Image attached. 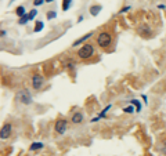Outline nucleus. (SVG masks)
I'll return each mask as SVG.
<instances>
[{"label":"nucleus","instance_id":"1","mask_svg":"<svg viewBox=\"0 0 166 156\" xmlns=\"http://www.w3.org/2000/svg\"><path fill=\"white\" fill-rule=\"evenodd\" d=\"M93 54H94L93 44H84V46L78 51V55H79V58H82V59H89L90 57H93Z\"/></svg>","mask_w":166,"mask_h":156},{"label":"nucleus","instance_id":"2","mask_svg":"<svg viewBox=\"0 0 166 156\" xmlns=\"http://www.w3.org/2000/svg\"><path fill=\"white\" fill-rule=\"evenodd\" d=\"M111 42H112V36L109 35L108 32H101L97 36V44L100 46V47H102V48L108 47L109 44H111Z\"/></svg>","mask_w":166,"mask_h":156},{"label":"nucleus","instance_id":"3","mask_svg":"<svg viewBox=\"0 0 166 156\" xmlns=\"http://www.w3.org/2000/svg\"><path fill=\"white\" fill-rule=\"evenodd\" d=\"M17 100H18L21 104H24V105H29V104H32V95H31V93H29L28 90H19L18 93H17Z\"/></svg>","mask_w":166,"mask_h":156},{"label":"nucleus","instance_id":"4","mask_svg":"<svg viewBox=\"0 0 166 156\" xmlns=\"http://www.w3.org/2000/svg\"><path fill=\"white\" fill-rule=\"evenodd\" d=\"M67 127H68V123H67V120L60 119V120H57V122H55L54 130H55V133H57V134L62 135L65 131H67Z\"/></svg>","mask_w":166,"mask_h":156},{"label":"nucleus","instance_id":"5","mask_svg":"<svg viewBox=\"0 0 166 156\" xmlns=\"http://www.w3.org/2000/svg\"><path fill=\"white\" fill-rule=\"evenodd\" d=\"M43 82H44V77L42 76V75H33V77H32V86H33V88H36V90L42 88Z\"/></svg>","mask_w":166,"mask_h":156},{"label":"nucleus","instance_id":"6","mask_svg":"<svg viewBox=\"0 0 166 156\" xmlns=\"http://www.w3.org/2000/svg\"><path fill=\"white\" fill-rule=\"evenodd\" d=\"M11 135V124H4L1 127V131H0V138L1 140H7L8 137Z\"/></svg>","mask_w":166,"mask_h":156},{"label":"nucleus","instance_id":"7","mask_svg":"<svg viewBox=\"0 0 166 156\" xmlns=\"http://www.w3.org/2000/svg\"><path fill=\"white\" fill-rule=\"evenodd\" d=\"M93 36V32H89V33H86V35H84V36H82V37H79V39L78 40H75V42H73V47H76V46H79V44H82V43H84V42H86L87 39H90V37Z\"/></svg>","mask_w":166,"mask_h":156},{"label":"nucleus","instance_id":"8","mask_svg":"<svg viewBox=\"0 0 166 156\" xmlns=\"http://www.w3.org/2000/svg\"><path fill=\"white\" fill-rule=\"evenodd\" d=\"M138 33L140 35H143V36H148V35H151V28L148 25H145V24H143V25L138 26Z\"/></svg>","mask_w":166,"mask_h":156},{"label":"nucleus","instance_id":"9","mask_svg":"<svg viewBox=\"0 0 166 156\" xmlns=\"http://www.w3.org/2000/svg\"><path fill=\"white\" fill-rule=\"evenodd\" d=\"M83 122V113H80V112H75L72 115V123L73 124H79V123H82Z\"/></svg>","mask_w":166,"mask_h":156},{"label":"nucleus","instance_id":"10","mask_svg":"<svg viewBox=\"0 0 166 156\" xmlns=\"http://www.w3.org/2000/svg\"><path fill=\"white\" fill-rule=\"evenodd\" d=\"M101 8L102 7H101V6H98V4H97V6H91V7H90V14L96 17V15H98V13L101 11Z\"/></svg>","mask_w":166,"mask_h":156},{"label":"nucleus","instance_id":"11","mask_svg":"<svg viewBox=\"0 0 166 156\" xmlns=\"http://www.w3.org/2000/svg\"><path fill=\"white\" fill-rule=\"evenodd\" d=\"M15 14H17V17H24L25 15V8L22 7V6H19V7H17V10H15Z\"/></svg>","mask_w":166,"mask_h":156},{"label":"nucleus","instance_id":"12","mask_svg":"<svg viewBox=\"0 0 166 156\" xmlns=\"http://www.w3.org/2000/svg\"><path fill=\"white\" fill-rule=\"evenodd\" d=\"M43 148V144L42 142H33L32 145H31V151H37V149H42Z\"/></svg>","mask_w":166,"mask_h":156},{"label":"nucleus","instance_id":"13","mask_svg":"<svg viewBox=\"0 0 166 156\" xmlns=\"http://www.w3.org/2000/svg\"><path fill=\"white\" fill-rule=\"evenodd\" d=\"M71 4H72V0H64V1H62V10L68 11L69 7H71Z\"/></svg>","mask_w":166,"mask_h":156},{"label":"nucleus","instance_id":"14","mask_svg":"<svg viewBox=\"0 0 166 156\" xmlns=\"http://www.w3.org/2000/svg\"><path fill=\"white\" fill-rule=\"evenodd\" d=\"M130 104L136 106V112H140L141 111V104L137 101V100H130Z\"/></svg>","mask_w":166,"mask_h":156},{"label":"nucleus","instance_id":"15","mask_svg":"<svg viewBox=\"0 0 166 156\" xmlns=\"http://www.w3.org/2000/svg\"><path fill=\"white\" fill-rule=\"evenodd\" d=\"M43 22H42V21H37L36 22V25H35V29H33V32H35V33H37V32H40V30H42V29H43Z\"/></svg>","mask_w":166,"mask_h":156},{"label":"nucleus","instance_id":"16","mask_svg":"<svg viewBox=\"0 0 166 156\" xmlns=\"http://www.w3.org/2000/svg\"><path fill=\"white\" fill-rule=\"evenodd\" d=\"M28 21H29V15L28 14H25L24 17H21V18H19V24H21V25H25Z\"/></svg>","mask_w":166,"mask_h":156},{"label":"nucleus","instance_id":"17","mask_svg":"<svg viewBox=\"0 0 166 156\" xmlns=\"http://www.w3.org/2000/svg\"><path fill=\"white\" fill-rule=\"evenodd\" d=\"M57 17V13L55 11H49L47 13V19H53V18H55Z\"/></svg>","mask_w":166,"mask_h":156},{"label":"nucleus","instance_id":"18","mask_svg":"<svg viewBox=\"0 0 166 156\" xmlns=\"http://www.w3.org/2000/svg\"><path fill=\"white\" fill-rule=\"evenodd\" d=\"M133 106H134V105H129V106H126V108L123 109V111H125V112H126V113H133L134 111H136V109H134Z\"/></svg>","mask_w":166,"mask_h":156},{"label":"nucleus","instance_id":"19","mask_svg":"<svg viewBox=\"0 0 166 156\" xmlns=\"http://www.w3.org/2000/svg\"><path fill=\"white\" fill-rule=\"evenodd\" d=\"M109 108H111V105H108V106H107V108H105V109H102V112L100 113L98 116H100V117H104L105 115H107V112H108V109H109Z\"/></svg>","mask_w":166,"mask_h":156},{"label":"nucleus","instance_id":"20","mask_svg":"<svg viewBox=\"0 0 166 156\" xmlns=\"http://www.w3.org/2000/svg\"><path fill=\"white\" fill-rule=\"evenodd\" d=\"M36 14H37V11H36V10H32V11H31V13H29V21L35 18V17H36Z\"/></svg>","mask_w":166,"mask_h":156},{"label":"nucleus","instance_id":"21","mask_svg":"<svg viewBox=\"0 0 166 156\" xmlns=\"http://www.w3.org/2000/svg\"><path fill=\"white\" fill-rule=\"evenodd\" d=\"M44 1H46V0H33V4H35V6H42Z\"/></svg>","mask_w":166,"mask_h":156},{"label":"nucleus","instance_id":"22","mask_svg":"<svg viewBox=\"0 0 166 156\" xmlns=\"http://www.w3.org/2000/svg\"><path fill=\"white\" fill-rule=\"evenodd\" d=\"M161 149H162V152L165 153V156H166V142H163V144H162V148H161Z\"/></svg>","mask_w":166,"mask_h":156},{"label":"nucleus","instance_id":"23","mask_svg":"<svg viewBox=\"0 0 166 156\" xmlns=\"http://www.w3.org/2000/svg\"><path fill=\"white\" fill-rule=\"evenodd\" d=\"M73 66H75V64H73V62H69V64H68V68L69 69H73Z\"/></svg>","mask_w":166,"mask_h":156},{"label":"nucleus","instance_id":"24","mask_svg":"<svg viewBox=\"0 0 166 156\" xmlns=\"http://www.w3.org/2000/svg\"><path fill=\"white\" fill-rule=\"evenodd\" d=\"M129 8H130V7H129V6H127V7H123V8H122V10H120V13H126V11H127V10H129Z\"/></svg>","mask_w":166,"mask_h":156},{"label":"nucleus","instance_id":"25","mask_svg":"<svg viewBox=\"0 0 166 156\" xmlns=\"http://www.w3.org/2000/svg\"><path fill=\"white\" fill-rule=\"evenodd\" d=\"M47 3H51V1H54V0H46Z\"/></svg>","mask_w":166,"mask_h":156}]
</instances>
